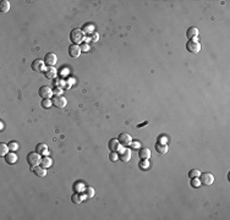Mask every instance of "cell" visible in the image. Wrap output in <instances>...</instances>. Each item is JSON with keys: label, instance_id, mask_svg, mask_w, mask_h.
Segmentation results:
<instances>
[{"label": "cell", "instance_id": "4316f807", "mask_svg": "<svg viewBox=\"0 0 230 220\" xmlns=\"http://www.w3.org/2000/svg\"><path fill=\"white\" fill-rule=\"evenodd\" d=\"M191 186L193 187V188H198L200 187V185H201V182H200V180H198V177H195V178H191Z\"/></svg>", "mask_w": 230, "mask_h": 220}, {"label": "cell", "instance_id": "7a4b0ae2", "mask_svg": "<svg viewBox=\"0 0 230 220\" xmlns=\"http://www.w3.org/2000/svg\"><path fill=\"white\" fill-rule=\"evenodd\" d=\"M42 161V158H40V154L37 152H31L27 154V163L31 168H36L40 164Z\"/></svg>", "mask_w": 230, "mask_h": 220}, {"label": "cell", "instance_id": "d590c367", "mask_svg": "<svg viewBox=\"0 0 230 220\" xmlns=\"http://www.w3.org/2000/svg\"><path fill=\"white\" fill-rule=\"evenodd\" d=\"M131 147H132V148H138L139 143L138 142H131Z\"/></svg>", "mask_w": 230, "mask_h": 220}, {"label": "cell", "instance_id": "9c48e42d", "mask_svg": "<svg viewBox=\"0 0 230 220\" xmlns=\"http://www.w3.org/2000/svg\"><path fill=\"white\" fill-rule=\"evenodd\" d=\"M44 69H45V62L43 60L37 59V60H34L33 62H32V70L33 71L42 72V71H44Z\"/></svg>", "mask_w": 230, "mask_h": 220}, {"label": "cell", "instance_id": "2e32d148", "mask_svg": "<svg viewBox=\"0 0 230 220\" xmlns=\"http://www.w3.org/2000/svg\"><path fill=\"white\" fill-rule=\"evenodd\" d=\"M5 160L7 164H15V163L17 161V156H16L15 153H7L5 156Z\"/></svg>", "mask_w": 230, "mask_h": 220}, {"label": "cell", "instance_id": "277c9868", "mask_svg": "<svg viewBox=\"0 0 230 220\" xmlns=\"http://www.w3.org/2000/svg\"><path fill=\"white\" fill-rule=\"evenodd\" d=\"M186 49H187V52L197 54L201 52V44L198 42H195V40H188L186 43Z\"/></svg>", "mask_w": 230, "mask_h": 220}, {"label": "cell", "instance_id": "ac0fdd59", "mask_svg": "<svg viewBox=\"0 0 230 220\" xmlns=\"http://www.w3.org/2000/svg\"><path fill=\"white\" fill-rule=\"evenodd\" d=\"M155 150H157L159 154H165L168 152V147H167V144H164V143L157 142V144H155Z\"/></svg>", "mask_w": 230, "mask_h": 220}, {"label": "cell", "instance_id": "3957f363", "mask_svg": "<svg viewBox=\"0 0 230 220\" xmlns=\"http://www.w3.org/2000/svg\"><path fill=\"white\" fill-rule=\"evenodd\" d=\"M200 182L201 185H204V186H211L213 182H214V176H213L211 173H203L200 175Z\"/></svg>", "mask_w": 230, "mask_h": 220}, {"label": "cell", "instance_id": "603a6c76", "mask_svg": "<svg viewBox=\"0 0 230 220\" xmlns=\"http://www.w3.org/2000/svg\"><path fill=\"white\" fill-rule=\"evenodd\" d=\"M40 164H42L43 168L48 169L49 166L52 165V159L49 158V157H44V158H42V161H40Z\"/></svg>", "mask_w": 230, "mask_h": 220}, {"label": "cell", "instance_id": "f1b7e54d", "mask_svg": "<svg viewBox=\"0 0 230 220\" xmlns=\"http://www.w3.org/2000/svg\"><path fill=\"white\" fill-rule=\"evenodd\" d=\"M9 149L11 150V152H15V150H17L19 149V144L16 143V142H14V141H11V142H9Z\"/></svg>", "mask_w": 230, "mask_h": 220}, {"label": "cell", "instance_id": "836d02e7", "mask_svg": "<svg viewBox=\"0 0 230 220\" xmlns=\"http://www.w3.org/2000/svg\"><path fill=\"white\" fill-rule=\"evenodd\" d=\"M88 49H89V47H88L87 44H82V45H81V52H87Z\"/></svg>", "mask_w": 230, "mask_h": 220}, {"label": "cell", "instance_id": "cb8c5ba5", "mask_svg": "<svg viewBox=\"0 0 230 220\" xmlns=\"http://www.w3.org/2000/svg\"><path fill=\"white\" fill-rule=\"evenodd\" d=\"M83 33L86 34H92V33H94V27H93V24H85V27H83Z\"/></svg>", "mask_w": 230, "mask_h": 220}, {"label": "cell", "instance_id": "52a82bcc", "mask_svg": "<svg viewBox=\"0 0 230 220\" xmlns=\"http://www.w3.org/2000/svg\"><path fill=\"white\" fill-rule=\"evenodd\" d=\"M81 47L80 45H77V44H71L70 47H69V55L71 56V58H73V59H76V58H78V56L81 55Z\"/></svg>", "mask_w": 230, "mask_h": 220}, {"label": "cell", "instance_id": "30bf717a", "mask_svg": "<svg viewBox=\"0 0 230 220\" xmlns=\"http://www.w3.org/2000/svg\"><path fill=\"white\" fill-rule=\"evenodd\" d=\"M44 62L48 66H54V65L58 62V56L54 53H48L44 58Z\"/></svg>", "mask_w": 230, "mask_h": 220}, {"label": "cell", "instance_id": "83f0119b", "mask_svg": "<svg viewBox=\"0 0 230 220\" xmlns=\"http://www.w3.org/2000/svg\"><path fill=\"white\" fill-rule=\"evenodd\" d=\"M85 192H86V196L88 198H92L93 196H94V190H93V187H87V188L85 190Z\"/></svg>", "mask_w": 230, "mask_h": 220}, {"label": "cell", "instance_id": "484cf974", "mask_svg": "<svg viewBox=\"0 0 230 220\" xmlns=\"http://www.w3.org/2000/svg\"><path fill=\"white\" fill-rule=\"evenodd\" d=\"M139 168L141 169H148L150 168V163H148V159H141L139 161Z\"/></svg>", "mask_w": 230, "mask_h": 220}, {"label": "cell", "instance_id": "44dd1931", "mask_svg": "<svg viewBox=\"0 0 230 220\" xmlns=\"http://www.w3.org/2000/svg\"><path fill=\"white\" fill-rule=\"evenodd\" d=\"M9 145L5 144V143H0V156L1 157H5L7 153H9Z\"/></svg>", "mask_w": 230, "mask_h": 220}, {"label": "cell", "instance_id": "5bb4252c", "mask_svg": "<svg viewBox=\"0 0 230 220\" xmlns=\"http://www.w3.org/2000/svg\"><path fill=\"white\" fill-rule=\"evenodd\" d=\"M138 157L139 159H150L151 158V150L148 148H141L138 149Z\"/></svg>", "mask_w": 230, "mask_h": 220}, {"label": "cell", "instance_id": "4fadbf2b", "mask_svg": "<svg viewBox=\"0 0 230 220\" xmlns=\"http://www.w3.org/2000/svg\"><path fill=\"white\" fill-rule=\"evenodd\" d=\"M44 75L49 80H53L56 77V69L54 66H48L47 70H44Z\"/></svg>", "mask_w": 230, "mask_h": 220}, {"label": "cell", "instance_id": "6da1fadb", "mask_svg": "<svg viewBox=\"0 0 230 220\" xmlns=\"http://www.w3.org/2000/svg\"><path fill=\"white\" fill-rule=\"evenodd\" d=\"M70 39H71L72 44H77L78 45L80 43H82L85 40V33H83V31L78 29V28L72 29L71 33H70Z\"/></svg>", "mask_w": 230, "mask_h": 220}, {"label": "cell", "instance_id": "7c38bea8", "mask_svg": "<svg viewBox=\"0 0 230 220\" xmlns=\"http://www.w3.org/2000/svg\"><path fill=\"white\" fill-rule=\"evenodd\" d=\"M120 145L121 144L119 143L118 138H111L108 143V148L110 149V152H118V150H120Z\"/></svg>", "mask_w": 230, "mask_h": 220}, {"label": "cell", "instance_id": "9a60e30c", "mask_svg": "<svg viewBox=\"0 0 230 220\" xmlns=\"http://www.w3.org/2000/svg\"><path fill=\"white\" fill-rule=\"evenodd\" d=\"M197 36H198V29H197L196 27H190L187 29V32H186V37L190 40L197 38Z\"/></svg>", "mask_w": 230, "mask_h": 220}, {"label": "cell", "instance_id": "ba28073f", "mask_svg": "<svg viewBox=\"0 0 230 220\" xmlns=\"http://www.w3.org/2000/svg\"><path fill=\"white\" fill-rule=\"evenodd\" d=\"M119 159L124 163H127L131 159V150L127 148H120L119 150Z\"/></svg>", "mask_w": 230, "mask_h": 220}, {"label": "cell", "instance_id": "1f68e13d", "mask_svg": "<svg viewBox=\"0 0 230 220\" xmlns=\"http://www.w3.org/2000/svg\"><path fill=\"white\" fill-rule=\"evenodd\" d=\"M167 141H168V138H167L165 136H160V137L158 138V142H159V143H164V144H167Z\"/></svg>", "mask_w": 230, "mask_h": 220}, {"label": "cell", "instance_id": "5b68a950", "mask_svg": "<svg viewBox=\"0 0 230 220\" xmlns=\"http://www.w3.org/2000/svg\"><path fill=\"white\" fill-rule=\"evenodd\" d=\"M66 104H68V100H66V98H64L61 95H55L53 98V105L56 108H59V109H63L66 107Z\"/></svg>", "mask_w": 230, "mask_h": 220}, {"label": "cell", "instance_id": "e0dca14e", "mask_svg": "<svg viewBox=\"0 0 230 220\" xmlns=\"http://www.w3.org/2000/svg\"><path fill=\"white\" fill-rule=\"evenodd\" d=\"M33 173H34L38 177H44V176L47 175V170H45V168H43V166H36V168H33Z\"/></svg>", "mask_w": 230, "mask_h": 220}, {"label": "cell", "instance_id": "8d00e7d4", "mask_svg": "<svg viewBox=\"0 0 230 220\" xmlns=\"http://www.w3.org/2000/svg\"><path fill=\"white\" fill-rule=\"evenodd\" d=\"M92 39H93V40H97V39H98V34L96 33V32H94V33H92Z\"/></svg>", "mask_w": 230, "mask_h": 220}, {"label": "cell", "instance_id": "ffe728a7", "mask_svg": "<svg viewBox=\"0 0 230 220\" xmlns=\"http://www.w3.org/2000/svg\"><path fill=\"white\" fill-rule=\"evenodd\" d=\"M0 10H1L3 14L9 12V10H10V3L7 1V0H3V1L0 3Z\"/></svg>", "mask_w": 230, "mask_h": 220}, {"label": "cell", "instance_id": "8fae6325", "mask_svg": "<svg viewBox=\"0 0 230 220\" xmlns=\"http://www.w3.org/2000/svg\"><path fill=\"white\" fill-rule=\"evenodd\" d=\"M39 95L43 98V99H47V98H50L53 95V91L50 89V87H48V86H43V87H40L39 88Z\"/></svg>", "mask_w": 230, "mask_h": 220}, {"label": "cell", "instance_id": "d6a6232c", "mask_svg": "<svg viewBox=\"0 0 230 220\" xmlns=\"http://www.w3.org/2000/svg\"><path fill=\"white\" fill-rule=\"evenodd\" d=\"M58 86V88H60V87H63L64 86V82L61 80H58V81H55V87Z\"/></svg>", "mask_w": 230, "mask_h": 220}, {"label": "cell", "instance_id": "8992f818", "mask_svg": "<svg viewBox=\"0 0 230 220\" xmlns=\"http://www.w3.org/2000/svg\"><path fill=\"white\" fill-rule=\"evenodd\" d=\"M118 141H119V143L121 145L126 147V145H130L131 144V142H132V137H131L129 133H126V132H122V133L119 135Z\"/></svg>", "mask_w": 230, "mask_h": 220}, {"label": "cell", "instance_id": "f35d334b", "mask_svg": "<svg viewBox=\"0 0 230 220\" xmlns=\"http://www.w3.org/2000/svg\"><path fill=\"white\" fill-rule=\"evenodd\" d=\"M3 128H4V122L0 121V130H3Z\"/></svg>", "mask_w": 230, "mask_h": 220}, {"label": "cell", "instance_id": "4dcf8cb0", "mask_svg": "<svg viewBox=\"0 0 230 220\" xmlns=\"http://www.w3.org/2000/svg\"><path fill=\"white\" fill-rule=\"evenodd\" d=\"M109 159H110L111 161H116V160L119 159V154H116V152H111V153L109 154Z\"/></svg>", "mask_w": 230, "mask_h": 220}, {"label": "cell", "instance_id": "f546056e", "mask_svg": "<svg viewBox=\"0 0 230 220\" xmlns=\"http://www.w3.org/2000/svg\"><path fill=\"white\" fill-rule=\"evenodd\" d=\"M82 199H83V198H81L78 193H73L72 194V202L73 203H77V204H80V203L82 202Z\"/></svg>", "mask_w": 230, "mask_h": 220}, {"label": "cell", "instance_id": "e575fe53", "mask_svg": "<svg viewBox=\"0 0 230 220\" xmlns=\"http://www.w3.org/2000/svg\"><path fill=\"white\" fill-rule=\"evenodd\" d=\"M61 92H63V91H61V88H55V91H54L53 93H54L55 95H60V94H61Z\"/></svg>", "mask_w": 230, "mask_h": 220}, {"label": "cell", "instance_id": "7402d4cb", "mask_svg": "<svg viewBox=\"0 0 230 220\" xmlns=\"http://www.w3.org/2000/svg\"><path fill=\"white\" fill-rule=\"evenodd\" d=\"M201 175V171L198 169H191L188 171V177L190 178H195V177H200Z\"/></svg>", "mask_w": 230, "mask_h": 220}, {"label": "cell", "instance_id": "74e56055", "mask_svg": "<svg viewBox=\"0 0 230 220\" xmlns=\"http://www.w3.org/2000/svg\"><path fill=\"white\" fill-rule=\"evenodd\" d=\"M81 186H82L81 183H78V185H77V187H81ZM73 187H75V191H76V192H80V191L82 190V188H76V186H73Z\"/></svg>", "mask_w": 230, "mask_h": 220}, {"label": "cell", "instance_id": "d4e9b609", "mask_svg": "<svg viewBox=\"0 0 230 220\" xmlns=\"http://www.w3.org/2000/svg\"><path fill=\"white\" fill-rule=\"evenodd\" d=\"M52 104H53V100L50 99V98H47V99H43V100H42V107H43L44 109L50 108Z\"/></svg>", "mask_w": 230, "mask_h": 220}, {"label": "cell", "instance_id": "d6986e66", "mask_svg": "<svg viewBox=\"0 0 230 220\" xmlns=\"http://www.w3.org/2000/svg\"><path fill=\"white\" fill-rule=\"evenodd\" d=\"M36 152L39 154H47L48 153V145L44 143H38L36 145Z\"/></svg>", "mask_w": 230, "mask_h": 220}]
</instances>
